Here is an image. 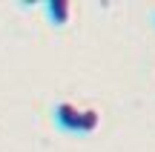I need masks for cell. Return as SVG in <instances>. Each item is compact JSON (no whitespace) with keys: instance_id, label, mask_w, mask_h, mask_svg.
I'll use <instances>...</instances> for the list:
<instances>
[{"instance_id":"obj_2","label":"cell","mask_w":155,"mask_h":152,"mask_svg":"<svg viewBox=\"0 0 155 152\" xmlns=\"http://www.w3.org/2000/svg\"><path fill=\"white\" fill-rule=\"evenodd\" d=\"M43 9H46V15H49L52 26H66L69 17H72V3H66V0H52Z\"/></svg>"},{"instance_id":"obj_3","label":"cell","mask_w":155,"mask_h":152,"mask_svg":"<svg viewBox=\"0 0 155 152\" xmlns=\"http://www.w3.org/2000/svg\"><path fill=\"white\" fill-rule=\"evenodd\" d=\"M98 126H101V112H98V109H83V118H81V135H92Z\"/></svg>"},{"instance_id":"obj_1","label":"cell","mask_w":155,"mask_h":152,"mask_svg":"<svg viewBox=\"0 0 155 152\" xmlns=\"http://www.w3.org/2000/svg\"><path fill=\"white\" fill-rule=\"evenodd\" d=\"M81 118H83V109H78L75 103H58L55 106V124L66 132H81Z\"/></svg>"}]
</instances>
